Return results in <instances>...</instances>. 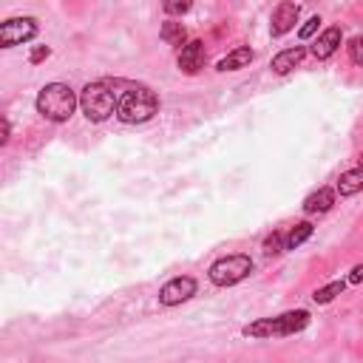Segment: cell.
<instances>
[{
  "instance_id": "ffe728a7",
  "label": "cell",
  "mask_w": 363,
  "mask_h": 363,
  "mask_svg": "<svg viewBox=\"0 0 363 363\" xmlns=\"http://www.w3.org/2000/svg\"><path fill=\"white\" fill-rule=\"evenodd\" d=\"M318 26H321V18H318V15H315V18H310V20H307V23L301 26V40H307V37H312Z\"/></svg>"
},
{
  "instance_id": "e0dca14e",
  "label": "cell",
  "mask_w": 363,
  "mask_h": 363,
  "mask_svg": "<svg viewBox=\"0 0 363 363\" xmlns=\"http://www.w3.org/2000/svg\"><path fill=\"white\" fill-rule=\"evenodd\" d=\"M346 289V281H332V284H326V286H321V289H315V304H329V301H335L341 293Z\"/></svg>"
},
{
  "instance_id": "7a4b0ae2",
  "label": "cell",
  "mask_w": 363,
  "mask_h": 363,
  "mask_svg": "<svg viewBox=\"0 0 363 363\" xmlns=\"http://www.w3.org/2000/svg\"><path fill=\"white\" fill-rule=\"evenodd\" d=\"M80 105V97L71 91L65 83H48L37 94V114L48 122H65L71 119L74 108Z\"/></svg>"
},
{
  "instance_id": "5b68a950",
  "label": "cell",
  "mask_w": 363,
  "mask_h": 363,
  "mask_svg": "<svg viewBox=\"0 0 363 363\" xmlns=\"http://www.w3.org/2000/svg\"><path fill=\"white\" fill-rule=\"evenodd\" d=\"M250 272H253V258L250 256H242V253L213 261L210 270H207V275H210V281L216 286H233V284L244 281Z\"/></svg>"
},
{
  "instance_id": "7c38bea8",
  "label": "cell",
  "mask_w": 363,
  "mask_h": 363,
  "mask_svg": "<svg viewBox=\"0 0 363 363\" xmlns=\"http://www.w3.org/2000/svg\"><path fill=\"white\" fill-rule=\"evenodd\" d=\"M332 204H335V190L332 187H321V190H315L304 199V210L310 216L312 213H326V210H332Z\"/></svg>"
},
{
  "instance_id": "cb8c5ba5",
  "label": "cell",
  "mask_w": 363,
  "mask_h": 363,
  "mask_svg": "<svg viewBox=\"0 0 363 363\" xmlns=\"http://www.w3.org/2000/svg\"><path fill=\"white\" fill-rule=\"evenodd\" d=\"M9 131H12V125H9V119H4V131H0V145L9 142Z\"/></svg>"
},
{
  "instance_id": "9a60e30c",
  "label": "cell",
  "mask_w": 363,
  "mask_h": 363,
  "mask_svg": "<svg viewBox=\"0 0 363 363\" xmlns=\"http://www.w3.org/2000/svg\"><path fill=\"white\" fill-rule=\"evenodd\" d=\"M162 40L165 43H171V46H176L179 51L187 46L185 40H187V32H185V26L182 23H176V20H168L165 26H162Z\"/></svg>"
},
{
  "instance_id": "3957f363",
  "label": "cell",
  "mask_w": 363,
  "mask_h": 363,
  "mask_svg": "<svg viewBox=\"0 0 363 363\" xmlns=\"http://www.w3.org/2000/svg\"><path fill=\"white\" fill-rule=\"evenodd\" d=\"M310 326V312L307 310H293L275 318H261L250 326H244L247 338H284V335H296Z\"/></svg>"
},
{
  "instance_id": "7402d4cb",
  "label": "cell",
  "mask_w": 363,
  "mask_h": 363,
  "mask_svg": "<svg viewBox=\"0 0 363 363\" xmlns=\"http://www.w3.org/2000/svg\"><path fill=\"white\" fill-rule=\"evenodd\" d=\"M48 57H51V48H48V46H37L29 60H32V62H43V60H48Z\"/></svg>"
},
{
  "instance_id": "30bf717a",
  "label": "cell",
  "mask_w": 363,
  "mask_h": 363,
  "mask_svg": "<svg viewBox=\"0 0 363 363\" xmlns=\"http://www.w3.org/2000/svg\"><path fill=\"white\" fill-rule=\"evenodd\" d=\"M341 40H343V34H341V29H338V26L326 29V32L315 40V46H312V57H315V60H329V57L341 48Z\"/></svg>"
},
{
  "instance_id": "5bb4252c",
  "label": "cell",
  "mask_w": 363,
  "mask_h": 363,
  "mask_svg": "<svg viewBox=\"0 0 363 363\" xmlns=\"http://www.w3.org/2000/svg\"><path fill=\"white\" fill-rule=\"evenodd\" d=\"M360 190H363V168H355V171L341 173V179H338V193L341 196H355Z\"/></svg>"
},
{
  "instance_id": "44dd1931",
  "label": "cell",
  "mask_w": 363,
  "mask_h": 363,
  "mask_svg": "<svg viewBox=\"0 0 363 363\" xmlns=\"http://www.w3.org/2000/svg\"><path fill=\"white\" fill-rule=\"evenodd\" d=\"M165 12L168 15H185V12H190V4L187 0H182V4H165Z\"/></svg>"
},
{
  "instance_id": "6da1fadb",
  "label": "cell",
  "mask_w": 363,
  "mask_h": 363,
  "mask_svg": "<svg viewBox=\"0 0 363 363\" xmlns=\"http://www.w3.org/2000/svg\"><path fill=\"white\" fill-rule=\"evenodd\" d=\"M159 111V100L148 86H125V91L117 100V117L128 125L148 122Z\"/></svg>"
},
{
  "instance_id": "8992f818",
  "label": "cell",
  "mask_w": 363,
  "mask_h": 363,
  "mask_svg": "<svg viewBox=\"0 0 363 363\" xmlns=\"http://www.w3.org/2000/svg\"><path fill=\"white\" fill-rule=\"evenodd\" d=\"M37 34V20L34 18H12L0 26V46L4 48H15L29 43Z\"/></svg>"
},
{
  "instance_id": "52a82bcc",
  "label": "cell",
  "mask_w": 363,
  "mask_h": 363,
  "mask_svg": "<svg viewBox=\"0 0 363 363\" xmlns=\"http://www.w3.org/2000/svg\"><path fill=\"white\" fill-rule=\"evenodd\" d=\"M196 296V281L190 275H179V278H171L162 289H159V304L165 307H176V304H185Z\"/></svg>"
},
{
  "instance_id": "ac0fdd59",
  "label": "cell",
  "mask_w": 363,
  "mask_h": 363,
  "mask_svg": "<svg viewBox=\"0 0 363 363\" xmlns=\"http://www.w3.org/2000/svg\"><path fill=\"white\" fill-rule=\"evenodd\" d=\"M346 48H349V60H352L355 65H363V34L352 37Z\"/></svg>"
},
{
  "instance_id": "603a6c76",
  "label": "cell",
  "mask_w": 363,
  "mask_h": 363,
  "mask_svg": "<svg viewBox=\"0 0 363 363\" xmlns=\"http://www.w3.org/2000/svg\"><path fill=\"white\" fill-rule=\"evenodd\" d=\"M360 281H363V264L352 267V272H349V281H346V284H360Z\"/></svg>"
},
{
  "instance_id": "9c48e42d",
  "label": "cell",
  "mask_w": 363,
  "mask_h": 363,
  "mask_svg": "<svg viewBox=\"0 0 363 363\" xmlns=\"http://www.w3.org/2000/svg\"><path fill=\"white\" fill-rule=\"evenodd\" d=\"M204 60H207V51H204V43L202 40H190L182 51H179V71L182 74H187V77H193V74H199V71L204 68Z\"/></svg>"
},
{
  "instance_id": "8fae6325",
  "label": "cell",
  "mask_w": 363,
  "mask_h": 363,
  "mask_svg": "<svg viewBox=\"0 0 363 363\" xmlns=\"http://www.w3.org/2000/svg\"><path fill=\"white\" fill-rule=\"evenodd\" d=\"M304 54H307V48H304V46H296V48H284V51H278V54L272 57V71H275V74H289V71H293L296 65H301Z\"/></svg>"
},
{
  "instance_id": "ba28073f",
  "label": "cell",
  "mask_w": 363,
  "mask_h": 363,
  "mask_svg": "<svg viewBox=\"0 0 363 363\" xmlns=\"http://www.w3.org/2000/svg\"><path fill=\"white\" fill-rule=\"evenodd\" d=\"M298 18H301V6H298V4H289V0H284V4H278V6L272 9L270 34H272V37H284L286 32L296 29Z\"/></svg>"
},
{
  "instance_id": "277c9868",
  "label": "cell",
  "mask_w": 363,
  "mask_h": 363,
  "mask_svg": "<svg viewBox=\"0 0 363 363\" xmlns=\"http://www.w3.org/2000/svg\"><path fill=\"white\" fill-rule=\"evenodd\" d=\"M80 108L91 122H105L111 114H117V100L111 94V86L105 83H88L80 94Z\"/></svg>"
},
{
  "instance_id": "4fadbf2b",
  "label": "cell",
  "mask_w": 363,
  "mask_h": 363,
  "mask_svg": "<svg viewBox=\"0 0 363 363\" xmlns=\"http://www.w3.org/2000/svg\"><path fill=\"white\" fill-rule=\"evenodd\" d=\"M253 48H247V46H242V48H236V51H230L227 57H222L219 60V71H239V68H247L250 62H253Z\"/></svg>"
},
{
  "instance_id": "d6986e66",
  "label": "cell",
  "mask_w": 363,
  "mask_h": 363,
  "mask_svg": "<svg viewBox=\"0 0 363 363\" xmlns=\"http://www.w3.org/2000/svg\"><path fill=\"white\" fill-rule=\"evenodd\" d=\"M284 244H286L284 236H281V233H272V236L264 239V253H267V256H278V253L284 250Z\"/></svg>"
},
{
  "instance_id": "d4e9b609",
  "label": "cell",
  "mask_w": 363,
  "mask_h": 363,
  "mask_svg": "<svg viewBox=\"0 0 363 363\" xmlns=\"http://www.w3.org/2000/svg\"><path fill=\"white\" fill-rule=\"evenodd\" d=\"M360 168H363V154H360Z\"/></svg>"
},
{
  "instance_id": "2e32d148",
  "label": "cell",
  "mask_w": 363,
  "mask_h": 363,
  "mask_svg": "<svg viewBox=\"0 0 363 363\" xmlns=\"http://www.w3.org/2000/svg\"><path fill=\"white\" fill-rule=\"evenodd\" d=\"M312 225L310 222H301V225H296L293 230H289V236H286V250H296V247H301L310 236H312Z\"/></svg>"
}]
</instances>
